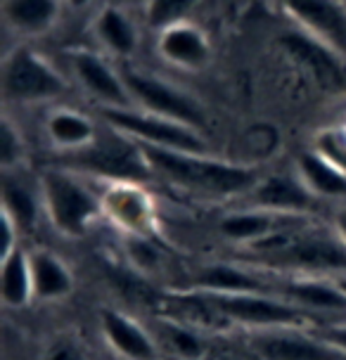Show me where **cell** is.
<instances>
[{
    "label": "cell",
    "instance_id": "1",
    "mask_svg": "<svg viewBox=\"0 0 346 360\" xmlns=\"http://www.w3.org/2000/svg\"><path fill=\"white\" fill-rule=\"evenodd\" d=\"M143 150L147 164L155 176H162L181 188L207 192V195H242L252 192L259 180L256 171L247 166H235L226 162L207 159L204 154L176 152V150H159V147L138 143Z\"/></svg>",
    "mask_w": 346,
    "mask_h": 360
},
{
    "label": "cell",
    "instance_id": "2",
    "mask_svg": "<svg viewBox=\"0 0 346 360\" xmlns=\"http://www.w3.org/2000/svg\"><path fill=\"white\" fill-rule=\"evenodd\" d=\"M62 162L67 171L100 176L107 178L110 183L138 185L155 176L140 145L128 135L114 131V128L107 133H98L93 138V143H88L81 150L67 152L62 157Z\"/></svg>",
    "mask_w": 346,
    "mask_h": 360
},
{
    "label": "cell",
    "instance_id": "3",
    "mask_svg": "<svg viewBox=\"0 0 346 360\" xmlns=\"http://www.w3.org/2000/svg\"><path fill=\"white\" fill-rule=\"evenodd\" d=\"M211 311L228 323L245 325L249 330H285L306 327L316 315L290 304L278 294H204L197 292Z\"/></svg>",
    "mask_w": 346,
    "mask_h": 360
},
{
    "label": "cell",
    "instance_id": "4",
    "mask_svg": "<svg viewBox=\"0 0 346 360\" xmlns=\"http://www.w3.org/2000/svg\"><path fill=\"white\" fill-rule=\"evenodd\" d=\"M43 202L55 228L72 237L86 233L102 211V199L67 169H55L43 176Z\"/></svg>",
    "mask_w": 346,
    "mask_h": 360
},
{
    "label": "cell",
    "instance_id": "5",
    "mask_svg": "<svg viewBox=\"0 0 346 360\" xmlns=\"http://www.w3.org/2000/svg\"><path fill=\"white\" fill-rule=\"evenodd\" d=\"M105 119L110 128L128 135L136 143L190 154H204L207 150L195 128L176 124L164 117H155V114H138L133 109H105Z\"/></svg>",
    "mask_w": 346,
    "mask_h": 360
},
{
    "label": "cell",
    "instance_id": "6",
    "mask_svg": "<svg viewBox=\"0 0 346 360\" xmlns=\"http://www.w3.org/2000/svg\"><path fill=\"white\" fill-rule=\"evenodd\" d=\"M3 93L8 100L17 102L53 100L64 93V81L48 62H43L29 48H17L5 60Z\"/></svg>",
    "mask_w": 346,
    "mask_h": 360
},
{
    "label": "cell",
    "instance_id": "7",
    "mask_svg": "<svg viewBox=\"0 0 346 360\" xmlns=\"http://www.w3.org/2000/svg\"><path fill=\"white\" fill-rule=\"evenodd\" d=\"M124 83L128 88V93L133 95V102L143 105L147 109V114H155V117L171 119L176 124L190 126L195 131H200L207 124L202 107L195 100H190L188 95H183L181 90H176L169 83L150 79V76L128 72L124 74Z\"/></svg>",
    "mask_w": 346,
    "mask_h": 360
},
{
    "label": "cell",
    "instance_id": "8",
    "mask_svg": "<svg viewBox=\"0 0 346 360\" xmlns=\"http://www.w3.org/2000/svg\"><path fill=\"white\" fill-rule=\"evenodd\" d=\"M249 346L261 360H346V351L304 327L259 330L252 334Z\"/></svg>",
    "mask_w": 346,
    "mask_h": 360
},
{
    "label": "cell",
    "instance_id": "9",
    "mask_svg": "<svg viewBox=\"0 0 346 360\" xmlns=\"http://www.w3.org/2000/svg\"><path fill=\"white\" fill-rule=\"evenodd\" d=\"M280 45L294 62L301 64L311 79L328 93H344L346 90V64L344 57L311 34H287L280 38Z\"/></svg>",
    "mask_w": 346,
    "mask_h": 360
},
{
    "label": "cell",
    "instance_id": "10",
    "mask_svg": "<svg viewBox=\"0 0 346 360\" xmlns=\"http://www.w3.org/2000/svg\"><path fill=\"white\" fill-rule=\"evenodd\" d=\"M280 5L299 19L311 36L346 57V10L339 0H280Z\"/></svg>",
    "mask_w": 346,
    "mask_h": 360
},
{
    "label": "cell",
    "instance_id": "11",
    "mask_svg": "<svg viewBox=\"0 0 346 360\" xmlns=\"http://www.w3.org/2000/svg\"><path fill=\"white\" fill-rule=\"evenodd\" d=\"M275 294L290 304L304 308L311 315L316 313H346V294L337 280L320 275H297L275 287Z\"/></svg>",
    "mask_w": 346,
    "mask_h": 360
},
{
    "label": "cell",
    "instance_id": "12",
    "mask_svg": "<svg viewBox=\"0 0 346 360\" xmlns=\"http://www.w3.org/2000/svg\"><path fill=\"white\" fill-rule=\"evenodd\" d=\"M254 209L273 211L285 216H309L316 209V195L301 178L268 176L252 190Z\"/></svg>",
    "mask_w": 346,
    "mask_h": 360
},
{
    "label": "cell",
    "instance_id": "13",
    "mask_svg": "<svg viewBox=\"0 0 346 360\" xmlns=\"http://www.w3.org/2000/svg\"><path fill=\"white\" fill-rule=\"evenodd\" d=\"M102 211H107L117 225L136 235L150 233L155 223L152 202L136 183H112V188L102 197Z\"/></svg>",
    "mask_w": 346,
    "mask_h": 360
},
{
    "label": "cell",
    "instance_id": "14",
    "mask_svg": "<svg viewBox=\"0 0 346 360\" xmlns=\"http://www.w3.org/2000/svg\"><path fill=\"white\" fill-rule=\"evenodd\" d=\"M74 69L79 74L81 83L98 95L102 102H107L110 109H131L133 95L128 93L124 76H117L93 53H76L74 55Z\"/></svg>",
    "mask_w": 346,
    "mask_h": 360
},
{
    "label": "cell",
    "instance_id": "15",
    "mask_svg": "<svg viewBox=\"0 0 346 360\" xmlns=\"http://www.w3.org/2000/svg\"><path fill=\"white\" fill-rule=\"evenodd\" d=\"M297 225H306V216H285V214H273V211H264V209H252V211H240V214H230L223 218L221 233L228 235L230 240L254 244L275 233L297 228Z\"/></svg>",
    "mask_w": 346,
    "mask_h": 360
},
{
    "label": "cell",
    "instance_id": "16",
    "mask_svg": "<svg viewBox=\"0 0 346 360\" xmlns=\"http://www.w3.org/2000/svg\"><path fill=\"white\" fill-rule=\"evenodd\" d=\"M102 332L110 346L126 360H157V346L136 320L119 311H102Z\"/></svg>",
    "mask_w": 346,
    "mask_h": 360
},
{
    "label": "cell",
    "instance_id": "17",
    "mask_svg": "<svg viewBox=\"0 0 346 360\" xmlns=\"http://www.w3.org/2000/svg\"><path fill=\"white\" fill-rule=\"evenodd\" d=\"M195 289L204 294H275V287L242 266H209L197 273Z\"/></svg>",
    "mask_w": 346,
    "mask_h": 360
},
{
    "label": "cell",
    "instance_id": "18",
    "mask_svg": "<svg viewBox=\"0 0 346 360\" xmlns=\"http://www.w3.org/2000/svg\"><path fill=\"white\" fill-rule=\"evenodd\" d=\"M159 50L169 62L188 69L202 67L209 60L207 38L202 36V31H197L195 27H185V24H176V27L162 31Z\"/></svg>",
    "mask_w": 346,
    "mask_h": 360
},
{
    "label": "cell",
    "instance_id": "19",
    "mask_svg": "<svg viewBox=\"0 0 346 360\" xmlns=\"http://www.w3.org/2000/svg\"><path fill=\"white\" fill-rule=\"evenodd\" d=\"M299 178L316 197L346 199V171L325 159L320 152H304L299 157Z\"/></svg>",
    "mask_w": 346,
    "mask_h": 360
},
{
    "label": "cell",
    "instance_id": "20",
    "mask_svg": "<svg viewBox=\"0 0 346 360\" xmlns=\"http://www.w3.org/2000/svg\"><path fill=\"white\" fill-rule=\"evenodd\" d=\"M0 297H3V304L10 308H22L34 299L31 256L22 247L0 259Z\"/></svg>",
    "mask_w": 346,
    "mask_h": 360
},
{
    "label": "cell",
    "instance_id": "21",
    "mask_svg": "<svg viewBox=\"0 0 346 360\" xmlns=\"http://www.w3.org/2000/svg\"><path fill=\"white\" fill-rule=\"evenodd\" d=\"M31 278H34V299L41 301L62 299L74 289L72 273L57 256L48 252L31 254Z\"/></svg>",
    "mask_w": 346,
    "mask_h": 360
},
{
    "label": "cell",
    "instance_id": "22",
    "mask_svg": "<svg viewBox=\"0 0 346 360\" xmlns=\"http://www.w3.org/2000/svg\"><path fill=\"white\" fill-rule=\"evenodd\" d=\"M57 0H5L3 15L15 29L24 34H41L57 17Z\"/></svg>",
    "mask_w": 346,
    "mask_h": 360
},
{
    "label": "cell",
    "instance_id": "23",
    "mask_svg": "<svg viewBox=\"0 0 346 360\" xmlns=\"http://www.w3.org/2000/svg\"><path fill=\"white\" fill-rule=\"evenodd\" d=\"M48 135L53 138V143H57L64 150L74 152L86 147L88 143H93V138L98 135L95 126L81 114L74 112H55L48 119Z\"/></svg>",
    "mask_w": 346,
    "mask_h": 360
},
{
    "label": "cell",
    "instance_id": "24",
    "mask_svg": "<svg viewBox=\"0 0 346 360\" xmlns=\"http://www.w3.org/2000/svg\"><path fill=\"white\" fill-rule=\"evenodd\" d=\"M98 34L110 50L119 55H128L136 50L138 36L128 17L117 8H105L98 17Z\"/></svg>",
    "mask_w": 346,
    "mask_h": 360
},
{
    "label": "cell",
    "instance_id": "25",
    "mask_svg": "<svg viewBox=\"0 0 346 360\" xmlns=\"http://www.w3.org/2000/svg\"><path fill=\"white\" fill-rule=\"evenodd\" d=\"M36 211H38V204H36V197L19 183H5L3 188V214L12 218V223L22 230H29L34 228L36 223Z\"/></svg>",
    "mask_w": 346,
    "mask_h": 360
},
{
    "label": "cell",
    "instance_id": "26",
    "mask_svg": "<svg viewBox=\"0 0 346 360\" xmlns=\"http://www.w3.org/2000/svg\"><path fill=\"white\" fill-rule=\"evenodd\" d=\"M197 0H147V24L152 29H171L181 24V19L195 8Z\"/></svg>",
    "mask_w": 346,
    "mask_h": 360
},
{
    "label": "cell",
    "instance_id": "27",
    "mask_svg": "<svg viewBox=\"0 0 346 360\" xmlns=\"http://www.w3.org/2000/svg\"><path fill=\"white\" fill-rule=\"evenodd\" d=\"M166 339H169L171 349L178 356L188 358V360H200L204 356V342L200 339V334L195 330H190L188 325L181 323H171L166 325Z\"/></svg>",
    "mask_w": 346,
    "mask_h": 360
},
{
    "label": "cell",
    "instance_id": "28",
    "mask_svg": "<svg viewBox=\"0 0 346 360\" xmlns=\"http://www.w3.org/2000/svg\"><path fill=\"white\" fill-rule=\"evenodd\" d=\"M19 159H22V138L12 128V124L3 121L0 124V162H3L5 169H10Z\"/></svg>",
    "mask_w": 346,
    "mask_h": 360
},
{
    "label": "cell",
    "instance_id": "29",
    "mask_svg": "<svg viewBox=\"0 0 346 360\" xmlns=\"http://www.w3.org/2000/svg\"><path fill=\"white\" fill-rule=\"evenodd\" d=\"M320 154L325 159H330L332 164L339 166L342 171H346V140L339 133H325L320 138Z\"/></svg>",
    "mask_w": 346,
    "mask_h": 360
},
{
    "label": "cell",
    "instance_id": "30",
    "mask_svg": "<svg viewBox=\"0 0 346 360\" xmlns=\"http://www.w3.org/2000/svg\"><path fill=\"white\" fill-rule=\"evenodd\" d=\"M43 360H88V356L83 353V349L72 339H60L46 351Z\"/></svg>",
    "mask_w": 346,
    "mask_h": 360
},
{
    "label": "cell",
    "instance_id": "31",
    "mask_svg": "<svg viewBox=\"0 0 346 360\" xmlns=\"http://www.w3.org/2000/svg\"><path fill=\"white\" fill-rule=\"evenodd\" d=\"M320 337L325 339V342L335 344L337 349L346 351V323L342 325H328V327H320Z\"/></svg>",
    "mask_w": 346,
    "mask_h": 360
},
{
    "label": "cell",
    "instance_id": "32",
    "mask_svg": "<svg viewBox=\"0 0 346 360\" xmlns=\"http://www.w3.org/2000/svg\"><path fill=\"white\" fill-rule=\"evenodd\" d=\"M332 233L346 244V207L339 209L335 214V218H332Z\"/></svg>",
    "mask_w": 346,
    "mask_h": 360
},
{
    "label": "cell",
    "instance_id": "33",
    "mask_svg": "<svg viewBox=\"0 0 346 360\" xmlns=\"http://www.w3.org/2000/svg\"><path fill=\"white\" fill-rule=\"evenodd\" d=\"M337 280V285L344 289V294H346V275H342V278H335Z\"/></svg>",
    "mask_w": 346,
    "mask_h": 360
},
{
    "label": "cell",
    "instance_id": "34",
    "mask_svg": "<svg viewBox=\"0 0 346 360\" xmlns=\"http://www.w3.org/2000/svg\"><path fill=\"white\" fill-rule=\"evenodd\" d=\"M69 3H72V5H74V8H83V5H86V3H88V0H69Z\"/></svg>",
    "mask_w": 346,
    "mask_h": 360
}]
</instances>
